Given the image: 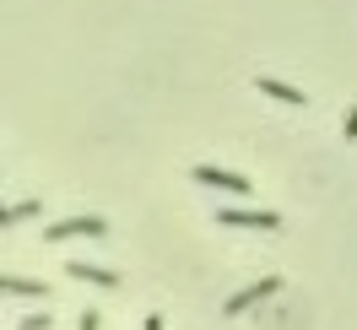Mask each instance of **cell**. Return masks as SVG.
<instances>
[{"label": "cell", "mask_w": 357, "mask_h": 330, "mask_svg": "<svg viewBox=\"0 0 357 330\" xmlns=\"http://www.w3.org/2000/svg\"><path fill=\"white\" fill-rule=\"evenodd\" d=\"M190 179L206 184V190H222V195H249V179L244 174H227V168H211V163H195Z\"/></svg>", "instance_id": "obj_1"}, {"label": "cell", "mask_w": 357, "mask_h": 330, "mask_svg": "<svg viewBox=\"0 0 357 330\" xmlns=\"http://www.w3.org/2000/svg\"><path fill=\"white\" fill-rule=\"evenodd\" d=\"M141 330H162V314H146V320H141Z\"/></svg>", "instance_id": "obj_12"}, {"label": "cell", "mask_w": 357, "mask_h": 330, "mask_svg": "<svg viewBox=\"0 0 357 330\" xmlns=\"http://www.w3.org/2000/svg\"><path fill=\"white\" fill-rule=\"evenodd\" d=\"M271 292H282V276H260V282H255V287H244V292H233V298H227V303H222V314H227V320H238L244 308L266 303Z\"/></svg>", "instance_id": "obj_3"}, {"label": "cell", "mask_w": 357, "mask_h": 330, "mask_svg": "<svg viewBox=\"0 0 357 330\" xmlns=\"http://www.w3.org/2000/svg\"><path fill=\"white\" fill-rule=\"evenodd\" d=\"M255 92H266V98L287 103V109H303V103H309V98H303V87H287V82H276V76H255Z\"/></svg>", "instance_id": "obj_6"}, {"label": "cell", "mask_w": 357, "mask_h": 330, "mask_svg": "<svg viewBox=\"0 0 357 330\" xmlns=\"http://www.w3.org/2000/svg\"><path fill=\"white\" fill-rule=\"evenodd\" d=\"M347 141H357V109H347Z\"/></svg>", "instance_id": "obj_11"}, {"label": "cell", "mask_w": 357, "mask_h": 330, "mask_svg": "<svg viewBox=\"0 0 357 330\" xmlns=\"http://www.w3.org/2000/svg\"><path fill=\"white\" fill-rule=\"evenodd\" d=\"M66 276L70 282H92V287H119V271L92 265V260H66Z\"/></svg>", "instance_id": "obj_5"}, {"label": "cell", "mask_w": 357, "mask_h": 330, "mask_svg": "<svg viewBox=\"0 0 357 330\" xmlns=\"http://www.w3.org/2000/svg\"><path fill=\"white\" fill-rule=\"evenodd\" d=\"M0 292H11V298H49V282H33V276H0Z\"/></svg>", "instance_id": "obj_7"}, {"label": "cell", "mask_w": 357, "mask_h": 330, "mask_svg": "<svg viewBox=\"0 0 357 330\" xmlns=\"http://www.w3.org/2000/svg\"><path fill=\"white\" fill-rule=\"evenodd\" d=\"M217 222H222V227H260V233H276V227H282L276 211H249V206H222Z\"/></svg>", "instance_id": "obj_4"}, {"label": "cell", "mask_w": 357, "mask_h": 330, "mask_svg": "<svg viewBox=\"0 0 357 330\" xmlns=\"http://www.w3.org/2000/svg\"><path fill=\"white\" fill-rule=\"evenodd\" d=\"M76 330H98V308H82V320H76Z\"/></svg>", "instance_id": "obj_9"}, {"label": "cell", "mask_w": 357, "mask_h": 330, "mask_svg": "<svg viewBox=\"0 0 357 330\" xmlns=\"http://www.w3.org/2000/svg\"><path fill=\"white\" fill-rule=\"evenodd\" d=\"M22 330H49V314H27V320H22Z\"/></svg>", "instance_id": "obj_10"}, {"label": "cell", "mask_w": 357, "mask_h": 330, "mask_svg": "<svg viewBox=\"0 0 357 330\" xmlns=\"http://www.w3.org/2000/svg\"><path fill=\"white\" fill-rule=\"evenodd\" d=\"M109 222L103 217H66V222H49V243H66V239H103Z\"/></svg>", "instance_id": "obj_2"}, {"label": "cell", "mask_w": 357, "mask_h": 330, "mask_svg": "<svg viewBox=\"0 0 357 330\" xmlns=\"http://www.w3.org/2000/svg\"><path fill=\"white\" fill-rule=\"evenodd\" d=\"M27 217H44V200H11L6 211H0V227H17Z\"/></svg>", "instance_id": "obj_8"}]
</instances>
